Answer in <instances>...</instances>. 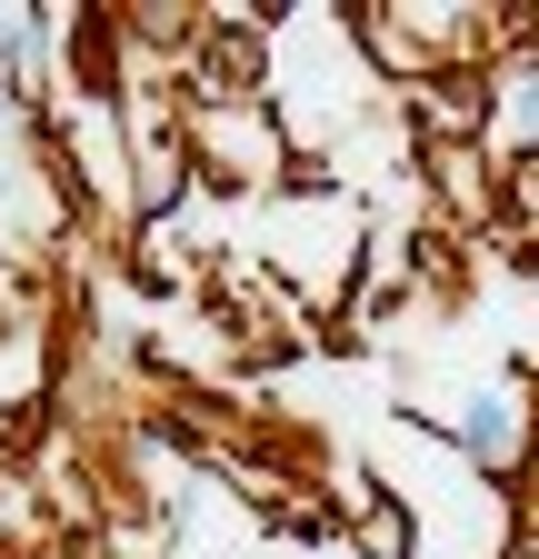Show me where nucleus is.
I'll return each mask as SVG.
<instances>
[{"instance_id": "obj_1", "label": "nucleus", "mask_w": 539, "mask_h": 559, "mask_svg": "<svg viewBox=\"0 0 539 559\" xmlns=\"http://www.w3.org/2000/svg\"><path fill=\"white\" fill-rule=\"evenodd\" d=\"M469 440H480V450H510V400H490L480 419H469Z\"/></svg>"}]
</instances>
